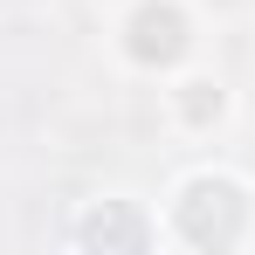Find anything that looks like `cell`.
Instances as JSON below:
<instances>
[{"instance_id": "6da1fadb", "label": "cell", "mask_w": 255, "mask_h": 255, "mask_svg": "<svg viewBox=\"0 0 255 255\" xmlns=\"http://www.w3.org/2000/svg\"><path fill=\"white\" fill-rule=\"evenodd\" d=\"M131 55H138V62H179V55H186V14H179V7H138Z\"/></svg>"}]
</instances>
